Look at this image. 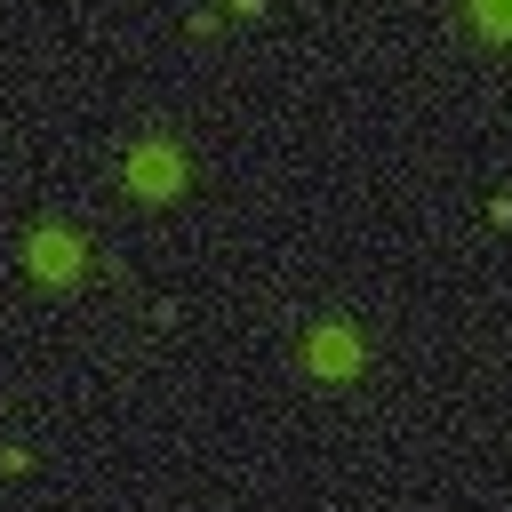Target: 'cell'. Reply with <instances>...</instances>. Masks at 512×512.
Wrapping results in <instances>:
<instances>
[{
  "mask_svg": "<svg viewBox=\"0 0 512 512\" xmlns=\"http://www.w3.org/2000/svg\"><path fill=\"white\" fill-rule=\"evenodd\" d=\"M472 16H480L488 32H512V0H472Z\"/></svg>",
  "mask_w": 512,
  "mask_h": 512,
  "instance_id": "cell-3",
  "label": "cell"
},
{
  "mask_svg": "<svg viewBox=\"0 0 512 512\" xmlns=\"http://www.w3.org/2000/svg\"><path fill=\"white\" fill-rule=\"evenodd\" d=\"M312 360H320V368H352V336H320Z\"/></svg>",
  "mask_w": 512,
  "mask_h": 512,
  "instance_id": "cell-2",
  "label": "cell"
},
{
  "mask_svg": "<svg viewBox=\"0 0 512 512\" xmlns=\"http://www.w3.org/2000/svg\"><path fill=\"white\" fill-rule=\"evenodd\" d=\"M136 184H144V192L160 200V192L176 184V160H168V152H144V160H136Z\"/></svg>",
  "mask_w": 512,
  "mask_h": 512,
  "instance_id": "cell-1",
  "label": "cell"
},
{
  "mask_svg": "<svg viewBox=\"0 0 512 512\" xmlns=\"http://www.w3.org/2000/svg\"><path fill=\"white\" fill-rule=\"evenodd\" d=\"M40 272H72V240H40Z\"/></svg>",
  "mask_w": 512,
  "mask_h": 512,
  "instance_id": "cell-4",
  "label": "cell"
}]
</instances>
